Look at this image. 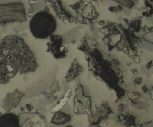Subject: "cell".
<instances>
[{
	"instance_id": "cell-1",
	"label": "cell",
	"mask_w": 153,
	"mask_h": 127,
	"mask_svg": "<svg viewBox=\"0 0 153 127\" xmlns=\"http://www.w3.org/2000/svg\"><path fill=\"white\" fill-rule=\"evenodd\" d=\"M0 64L2 67H11L18 69L20 67L27 72L36 67L37 64L33 53L24 39L15 35L2 39L0 43Z\"/></svg>"
},
{
	"instance_id": "cell-5",
	"label": "cell",
	"mask_w": 153,
	"mask_h": 127,
	"mask_svg": "<svg viewBox=\"0 0 153 127\" xmlns=\"http://www.w3.org/2000/svg\"><path fill=\"white\" fill-rule=\"evenodd\" d=\"M0 127H20L18 117L12 113L3 114L0 118Z\"/></svg>"
},
{
	"instance_id": "cell-2",
	"label": "cell",
	"mask_w": 153,
	"mask_h": 127,
	"mask_svg": "<svg viewBox=\"0 0 153 127\" xmlns=\"http://www.w3.org/2000/svg\"><path fill=\"white\" fill-rule=\"evenodd\" d=\"M48 9L46 7L44 11L36 13L30 21L29 27L31 32L36 39H46L56 29V20Z\"/></svg>"
},
{
	"instance_id": "cell-3",
	"label": "cell",
	"mask_w": 153,
	"mask_h": 127,
	"mask_svg": "<svg viewBox=\"0 0 153 127\" xmlns=\"http://www.w3.org/2000/svg\"><path fill=\"white\" fill-rule=\"evenodd\" d=\"M0 13H2L1 23L26 20L25 8L23 4L19 3H10L0 6ZM0 21V22H1Z\"/></svg>"
},
{
	"instance_id": "cell-6",
	"label": "cell",
	"mask_w": 153,
	"mask_h": 127,
	"mask_svg": "<svg viewBox=\"0 0 153 127\" xmlns=\"http://www.w3.org/2000/svg\"><path fill=\"white\" fill-rule=\"evenodd\" d=\"M64 115L60 112L56 113L52 118V122L54 124H60L64 122Z\"/></svg>"
},
{
	"instance_id": "cell-4",
	"label": "cell",
	"mask_w": 153,
	"mask_h": 127,
	"mask_svg": "<svg viewBox=\"0 0 153 127\" xmlns=\"http://www.w3.org/2000/svg\"><path fill=\"white\" fill-rule=\"evenodd\" d=\"M50 41L47 43L48 46L47 51L51 52L54 57L60 58V53L63 49L62 45V38L59 35L52 34L49 36Z\"/></svg>"
}]
</instances>
